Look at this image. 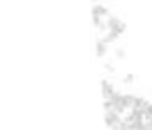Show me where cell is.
Returning <instances> with one entry per match:
<instances>
[{"instance_id":"obj_1","label":"cell","mask_w":152,"mask_h":130,"mask_svg":"<svg viewBox=\"0 0 152 130\" xmlns=\"http://www.w3.org/2000/svg\"><path fill=\"white\" fill-rule=\"evenodd\" d=\"M94 52H96V56H99V58H105V56H107V52H110V43H107V40L96 38V47H94Z\"/></svg>"},{"instance_id":"obj_2","label":"cell","mask_w":152,"mask_h":130,"mask_svg":"<svg viewBox=\"0 0 152 130\" xmlns=\"http://www.w3.org/2000/svg\"><path fill=\"white\" fill-rule=\"evenodd\" d=\"M101 94H103V99H110V96H114L116 94V90H114V85H112V81H101Z\"/></svg>"},{"instance_id":"obj_3","label":"cell","mask_w":152,"mask_h":130,"mask_svg":"<svg viewBox=\"0 0 152 130\" xmlns=\"http://www.w3.org/2000/svg\"><path fill=\"white\" fill-rule=\"evenodd\" d=\"M114 56L119 58V61H123V58H128V52H125L123 47H116V49H114Z\"/></svg>"},{"instance_id":"obj_4","label":"cell","mask_w":152,"mask_h":130,"mask_svg":"<svg viewBox=\"0 0 152 130\" xmlns=\"http://www.w3.org/2000/svg\"><path fill=\"white\" fill-rule=\"evenodd\" d=\"M103 70H105L107 74H114V72H116V68H114L112 63H105V65H103Z\"/></svg>"},{"instance_id":"obj_5","label":"cell","mask_w":152,"mask_h":130,"mask_svg":"<svg viewBox=\"0 0 152 130\" xmlns=\"http://www.w3.org/2000/svg\"><path fill=\"white\" fill-rule=\"evenodd\" d=\"M123 83H125V85H132V83H134V74H125V76H123Z\"/></svg>"}]
</instances>
